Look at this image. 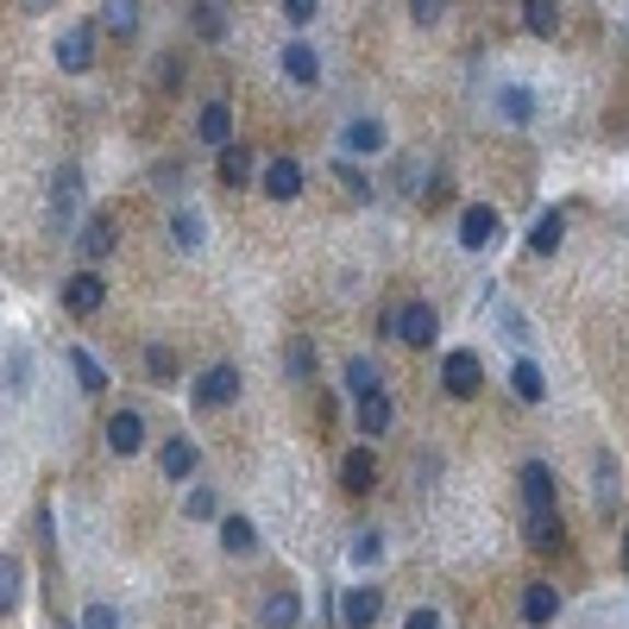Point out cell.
<instances>
[{"label": "cell", "instance_id": "cell-1", "mask_svg": "<svg viewBox=\"0 0 629 629\" xmlns=\"http://www.w3.org/2000/svg\"><path fill=\"white\" fill-rule=\"evenodd\" d=\"M384 340H403V347H434L441 340V315L428 302H403L397 315H384Z\"/></svg>", "mask_w": 629, "mask_h": 629}, {"label": "cell", "instance_id": "cell-2", "mask_svg": "<svg viewBox=\"0 0 629 629\" xmlns=\"http://www.w3.org/2000/svg\"><path fill=\"white\" fill-rule=\"evenodd\" d=\"M246 391V377H240V365L233 359H221V365H208V372L189 384V397H196V409H226V403Z\"/></svg>", "mask_w": 629, "mask_h": 629}, {"label": "cell", "instance_id": "cell-3", "mask_svg": "<svg viewBox=\"0 0 629 629\" xmlns=\"http://www.w3.org/2000/svg\"><path fill=\"white\" fill-rule=\"evenodd\" d=\"M478 384H485V359H478L473 347H453L447 359H441V391H447L453 403L478 397Z\"/></svg>", "mask_w": 629, "mask_h": 629}, {"label": "cell", "instance_id": "cell-4", "mask_svg": "<svg viewBox=\"0 0 629 629\" xmlns=\"http://www.w3.org/2000/svg\"><path fill=\"white\" fill-rule=\"evenodd\" d=\"M70 233H75L70 246L82 252V265H101L107 252L120 246V226H114V214H82V221H75Z\"/></svg>", "mask_w": 629, "mask_h": 629}, {"label": "cell", "instance_id": "cell-5", "mask_svg": "<svg viewBox=\"0 0 629 629\" xmlns=\"http://www.w3.org/2000/svg\"><path fill=\"white\" fill-rule=\"evenodd\" d=\"M498 240H503V214L491 201H473V208L459 214V246L466 252H498Z\"/></svg>", "mask_w": 629, "mask_h": 629}, {"label": "cell", "instance_id": "cell-6", "mask_svg": "<svg viewBox=\"0 0 629 629\" xmlns=\"http://www.w3.org/2000/svg\"><path fill=\"white\" fill-rule=\"evenodd\" d=\"M334 610H340V624L347 629H372L377 617H384V592H377L372 579H365V585H347V592L334 598Z\"/></svg>", "mask_w": 629, "mask_h": 629}, {"label": "cell", "instance_id": "cell-7", "mask_svg": "<svg viewBox=\"0 0 629 629\" xmlns=\"http://www.w3.org/2000/svg\"><path fill=\"white\" fill-rule=\"evenodd\" d=\"M101 302H107V283H101L95 265H82V271L63 283V308H70L75 322H89V315H101Z\"/></svg>", "mask_w": 629, "mask_h": 629}, {"label": "cell", "instance_id": "cell-8", "mask_svg": "<svg viewBox=\"0 0 629 629\" xmlns=\"http://www.w3.org/2000/svg\"><path fill=\"white\" fill-rule=\"evenodd\" d=\"M57 70H63V75H89V70H95V25H70V32H57Z\"/></svg>", "mask_w": 629, "mask_h": 629}, {"label": "cell", "instance_id": "cell-9", "mask_svg": "<svg viewBox=\"0 0 629 629\" xmlns=\"http://www.w3.org/2000/svg\"><path fill=\"white\" fill-rule=\"evenodd\" d=\"M491 107H498L503 126H528L535 114H541V101H535L528 82H498V89H491Z\"/></svg>", "mask_w": 629, "mask_h": 629}, {"label": "cell", "instance_id": "cell-10", "mask_svg": "<svg viewBox=\"0 0 629 629\" xmlns=\"http://www.w3.org/2000/svg\"><path fill=\"white\" fill-rule=\"evenodd\" d=\"M75 201H82V171H75V164H57V176H50V221L75 226Z\"/></svg>", "mask_w": 629, "mask_h": 629}, {"label": "cell", "instance_id": "cell-11", "mask_svg": "<svg viewBox=\"0 0 629 629\" xmlns=\"http://www.w3.org/2000/svg\"><path fill=\"white\" fill-rule=\"evenodd\" d=\"M107 447L120 453V459H132V453L145 447V416L139 409H114L107 416Z\"/></svg>", "mask_w": 629, "mask_h": 629}, {"label": "cell", "instance_id": "cell-12", "mask_svg": "<svg viewBox=\"0 0 629 629\" xmlns=\"http://www.w3.org/2000/svg\"><path fill=\"white\" fill-rule=\"evenodd\" d=\"M196 466H201V447L189 441V434H176V441L158 447V473L176 478V485H183V478H196Z\"/></svg>", "mask_w": 629, "mask_h": 629}, {"label": "cell", "instance_id": "cell-13", "mask_svg": "<svg viewBox=\"0 0 629 629\" xmlns=\"http://www.w3.org/2000/svg\"><path fill=\"white\" fill-rule=\"evenodd\" d=\"M258 189H265L271 201H296L302 196V164H296V158H271L265 176H258Z\"/></svg>", "mask_w": 629, "mask_h": 629}, {"label": "cell", "instance_id": "cell-14", "mask_svg": "<svg viewBox=\"0 0 629 629\" xmlns=\"http://www.w3.org/2000/svg\"><path fill=\"white\" fill-rule=\"evenodd\" d=\"M384 145H391V132H384V120H372V114H359V120L340 126V151H352V158L384 151Z\"/></svg>", "mask_w": 629, "mask_h": 629}, {"label": "cell", "instance_id": "cell-15", "mask_svg": "<svg viewBox=\"0 0 629 629\" xmlns=\"http://www.w3.org/2000/svg\"><path fill=\"white\" fill-rule=\"evenodd\" d=\"M516 485H523V503H528V510H554V498H560V485H554V473L541 466V459H523Z\"/></svg>", "mask_w": 629, "mask_h": 629}, {"label": "cell", "instance_id": "cell-16", "mask_svg": "<svg viewBox=\"0 0 629 629\" xmlns=\"http://www.w3.org/2000/svg\"><path fill=\"white\" fill-rule=\"evenodd\" d=\"M391 422H397L391 391H365V397H359V434H365V441H377V434H391Z\"/></svg>", "mask_w": 629, "mask_h": 629}, {"label": "cell", "instance_id": "cell-17", "mask_svg": "<svg viewBox=\"0 0 629 629\" xmlns=\"http://www.w3.org/2000/svg\"><path fill=\"white\" fill-rule=\"evenodd\" d=\"M528 548L535 554H560L567 548V523H560V510H528Z\"/></svg>", "mask_w": 629, "mask_h": 629}, {"label": "cell", "instance_id": "cell-18", "mask_svg": "<svg viewBox=\"0 0 629 629\" xmlns=\"http://www.w3.org/2000/svg\"><path fill=\"white\" fill-rule=\"evenodd\" d=\"M283 75H290L296 89H315V82H322V57H315L308 38H290V45H283Z\"/></svg>", "mask_w": 629, "mask_h": 629}, {"label": "cell", "instance_id": "cell-19", "mask_svg": "<svg viewBox=\"0 0 629 629\" xmlns=\"http://www.w3.org/2000/svg\"><path fill=\"white\" fill-rule=\"evenodd\" d=\"M196 139H201L208 151L233 145V107H226V101H208V107L196 114Z\"/></svg>", "mask_w": 629, "mask_h": 629}, {"label": "cell", "instance_id": "cell-20", "mask_svg": "<svg viewBox=\"0 0 629 629\" xmlns=\"http://www.w3.org/2000/svg\"><path fill=\"white\" fill-rule=\"evenodd\" d=\"M265 629H296L302 624V592L296 585H277V592H265Z\"/></svg>", "mask_w": 629, "mask_h": 629}, {"label": "cell", "instance_id": "cell-21", "mask_svg": "<svg viewBox=\"0 0 629 629\" xmlns=\"http://www.w3.org/2000/svg\"><path fill=\"white\" fill-rule=\"evenodd\" d=\"M221 548L233 554V560H252V554L265 548V541H258V523H252V516H221Z\"/></svg>", "mask_w": 629, "mask_h": 629}, {"label": "cell", "instance_id": "cell-22", "mask_svg": "<svg viewBox=\"0 0 629 629\" xmlns=\"http://www.w3.org/2000/svg\"><path fill=\"white\" fill-rule=\"evenodd\" d=\"M189 32H196L201 45H221L226 38V7L221 0H189Z\"/></svg>", "mask_w": 629, "mask_h": 629}, {"label": "cell", "instance_id": "cell-23", "mask_svg": "<svg viewBox=\"0 0 629 629\" xmlns=\"http://www.w3.org/2000/svg\"><path fill=\"white\" fill-rule=\"evenodd\" d=\"M560 240H567V214H560V208L535 214V226H528V252H535V258H554Z\"/></svg>", "mask_w": 629, "mask_h": 629}, {"label": "cell", "instance_id": "cell-24", "mask_svg": "<svg viewBox=\"0 0 629 629\" xmlns=\"http://www.w3.org/2000/svg\"><path fill=\"white\" fill-rule=\"evenodd\" d=\"M560 617V592H554L548 579H535V585H523V624H554Z\"/></svg>", "mask_w": 629, "mask_h": 629}, {"label": "cell", "instance_id": "cell-25", "mask_svg": "<svg viewBox=\"0 0 629 629\" xmlns=\"http://www.w3.org/2000/svg\"><path fill=\"white\" fill-rule=\"evenodd\" d=\"M340 485H347V491H372L377 485V453L372 447L340 453Z\"/></svg>", "mask_w": 629, "mask_h": 629}, {"label": "cell", "instance_id": "cell-26", "mask_svg": "<svg viewBox=\"0 0 629 629\" xmlns=\"http://www.w3.org/2000/svg\"><path fill=\"white\" fill-rule=\"evenodd\" d=\"M25 598V560L20 554H0V617H13Z\"/></svg>", "mask_w": 629, "mask_h": 629}, {"label": "cell", "instance_id": "cell-27", "mask_svg": "<svg viewBox=\"0 0 629 629\" xmlns=\"http://www.w3.org/2000/svg\"><path fill=\"white\" fill-rule=\"evenodd\" d=\"M491 322H498V334L503 340H510V347H528V340H535V327H528V315L523 308H516V302H491Z\"/></svg>", "mask_w": 629, "mask_h": 629}, {"label": "cell", "instance_id": "cell-28", "mask_svg": "<svg viewBox=\"0 0 629 629\" xmlns=\"http://www.w3.org/2000/svg\"><path fill=\"white\" fill-rule=\"evenodd\" d=\"M139 20H145V7H139V0H101V25H107V32L139 38Z\"/></svg>", "mask_w": 629, "mask_h": 629}, {"label": "cell", "instance_id": "cell-29", "mask_svg": "<svg viewBox=\"0 0 629 629\" xmlns=\"http://www.w3.org/2000/svg\"><path fill=\"white\" fill-rule=\"evenodd\" d=\"M171 240L183 252H201V240H208V221H201L196 208H183V201H176L171 208Z\"/></svg>", "mask_w": 629, "mask_h": 629}, {"label": "cell", "instance_id": "cell-30", "mask_svg": "<svg viewBox=\"0 0 629 629\" xmlns=\"http://www.w3.org/2000/svg\"><path fill=\"white\" fill-rule=\"evenodd\" d=\"M510 391H516L523 403H541V397H548V377H541V365H535V359H516V365H510Z\"/></svg>", "mask_w": 629, "mask_h": 629}, {"label": "cell", "instance_id": "cell-31", "mask_svg": "<svg viewBox=\"0 0 629 629\" xmlns=\"http://www.w3.org/2000/svg\"><path fill=\"white\" fill-rule=\"evenodd\" d=\"M592 473H598V516H610L617 510V459H610V447L592 453Z\"/></svg>", "mask_w": 629, "mask_h": 629}, {"label": "cell", "instance_id": "cell-32", "mask_svg": "<svg viewBox=\"0 0 629 629\" xmlns=\"http://www.w3.org/2000/svg\"><path fill=\"white\" fill-rule=\"evenodd\" d=\"M214 176H221L226 189H240V183L252 176V151L240 145V139H233V145H221V164H214Z\"/></svg>", "mask_w": 629, "mask_h": 629}, {"label": "cell", "instance_id": "cell-33", "mask_svg": "<svg viewBox=\"0 0 629 629\" xmlns=\"http://www.w3.org/2000/svg\"><path fill=\"white\" fill-rule=\"evenodd\" d=\"M70 372H75V384H82L89 397H101V391H107V365H101V359H89L82 347H70Z\"/></svg>", "mask_w": 629, "mask_h": 629}, {"label": "cell", "instance_id": "cell-34", "mask_svg": "<svg viewBox=\"0 0 629 629\" xmlns=\"http://www.w3.org/2000/svg\"><path fill=\"white\" fill-rule=\"evenodd\" d=\"M523 25L535 38H554V32H560V7H554V0H523Z\"/></svg>", "mask_w": 629, "mask_h": 629}, {"label": "cell", "instance_id": "cell-35", "mask_svg": "<svg viewBox=\"0 0 629 629\" xmlns=\"http://www.w3.org/2000/svg\"><path fill=\"white\" fill-rule=\"evenodd\" d=\"M75 629H126V617H120V604L89 598V604H82V617H75Z\"/></svg>", "mask_w": 629, "mask_h": 629}, {"label": "cell", "instance_id": "cell-36", "mask_svg": "<svg viewBox=\"0 0 629 629\" xmlns=\"http://www.w3.org/2000/svg\"><path fill=\"white\" fill-rule=\"evenodd\" d=\"M347 391H352V397H365V391H384V372H377L372 359H347Z\"/></svg>", "mask_w": 629, "mask_h": 629}, {"label": "cell", "instance_id": "cell-37", "mask_svg": "<svg viewBox=\"0 0 629 629\" xmlns=\"http://www.w3.org/2000/svg\"><path fill=\"white\" fill-rule=\"evenodd\" d=\"M283 372L296 377V384H308V377H315V347H308V340H290V352H283Z\"/></svg>", "mask_w": 629, "mask_h": 629}, {"label": "cell", "instance_id": "cell-38", "mask_svg": "<svg viewBox=\"0 0 629 629\" xmlns=\"http://www.w3.org/2000/svg\"><path fill=\"white\" fill-rule=\"evenodd\" d=\"M214 510H221V498H214L208 485H196V491H183V516H189V523H208Z\"/></svg>", "mask_w": 629, "mask_h": 629}, {"label": "cell", "instance_id": "cell-39", "mask_svg": "<svg viewBox=\"0 0 629 629\" xmlns=\"http://www.w3.org/2000/svg\"><path fill=\"white\" fill-rule=\"evenodd\" d=\"M352 560H359V567H377V560H384V528H359V541H352Z\"/></svg>", "mask_w": 629, "mask_h": 629}, {"label": "cell", "instance_id": "cell-40", "mask_svg": "<svg viewBox=\"0 0 629 629\" xmlns=\"http://www.w3.org/2000/svg\"><path fill=\"white\" fill-rule=\"evenodd\" d=\"M334 183H340V189H347V201H359V208L372 201V183H365V176L352 171V164H334Z\"/></svg>", "mask_w": 629, "mask_h": 629}, {"label": "cell", "instance_id": "cell-41", "mask_svg": "<svg viewBox=\"0 0 629 629\" xmlns=\"http://www.w3.org/2000/svg\"><path fill=\"white\" fill-rule=\"evenodd\" d=\"M145 372L158 377V384H171V377H176V352L171 347H145Z\"/></svg>", "mask_w": 629, "mask_h": 629}, {"label": "cell", "instance_id": "cell-42", "mask_svg": "<svg viewBox=\"0 0 629 629\" xmlns=\"http://www.w3.org/2000/svg\"><path fill=\"white\" fill-rule=\"evenodd\" d=\"M25 377H32V352L13 347V359H7V391H13V397L25 391Z\"/></svg>", "mask_w": 629, "mask_h": 629}, {"label": "cell", "instance_id": "cell-43", "mask_svg": "<svg viewBox=\"0 0 629 629\" xmlns=\"http://www.w3.org/2000/svg\"><path fill=\"white\" fill-rule=\"evenodd\" d=\"M441 13H447V0H409V20L422 25V32L428 25H441Z\"/></svg>", "mask_w": 629, "mask_h": 629}, {"label": "cell", "instance_id": "cell-44", "mask_svg": "<svg viewBox=\"0 0 629 629\" xmlns=\"http://www.w3.org/2000/svg\"><path fill=\"white\" fill-rule=\"evenodd\" d=\"M315 13H322V0H283V20L290 25H308Z\"/></svg>", "mask_w": 629, "mask_h": 629}, {"label": "cell", "instance_id": "cell-45", "mask_svg": "<svg viewBox=\"0 0 629 629\" xmlns=\"http://www.w3.org/2000/svg\"><path fill=\"white\" fill-rule=\"evenodd\" d=\"M403 629H441V610H428V604H422V610H409V617H403Z\"/></svg>", "mask_w": 629, "mask_h": 629}, {"label": "cell", "instance_id": "cell-46", "mask_svg": "<svg viewBox=\"0 0 629 629\" xmlns=\"http://www.w3.org/2000/svg\"><path fill=\"white\" fill-rule=\"evenodd\" d=\"M50 7H57V0H25V13H50Z\"/></svg>", "mask_w": 629, "mask_h": 629}]
</instances>
